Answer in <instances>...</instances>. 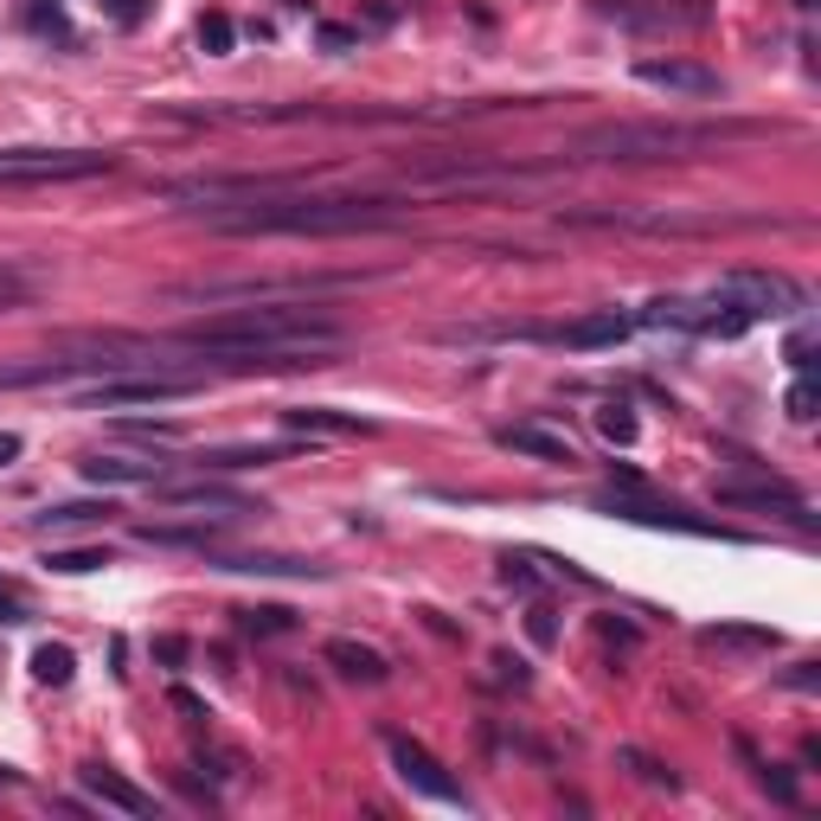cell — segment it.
Listing matches in <instances>:
<instances>
[{"mask_svg": "<svg viewBox=\"0 0 821 821\" xmlns=\"http://www.w3.org/2000/svg\"><path fill=\"white\" fill-rule=\"evenodd\" d=\"M501 584H507V591H520V597H533V591H540V578H533L520 558H501Z\"/></svg>", "mask_w": 821, "mask_h": 821, "instance_id": "cell-32", "label": "cell"}, {"mask_svg": "<svg viewBox=\"0 0 821 821\" xmlns=\"http://www.w3.org/2000/svg\"><path fill=\"white\" fill-rule=\"evenodd\" d=\"M712 289H719V295H732L751 321H763V315H770V321L803 315V302H809V295H803V282H790L783 270H725Z\"/></svg>", "mask_w": 821, "mask_h": 821, "instance_id": "cell-6", "label": "cell"}, {"mask_svg": "<svg viewBox=\"0 0 821 821\" xmlns=\"http://www.w3.org/2000/svg\"><path fill=\"white\" fill-rule=\"evenodd\" d=\"M386 751H392V770L405 776V783H410V790H417V796H430V803H456V809H469V796H463V783H456V776H450V770H443V763H437V757H430V751H424L417 738H405V732H392V738H386Z\"/></svg>", "mask_w": 821, "mask_h": 821, "instance_id": "cell-8", "label": "cell"}, {"mask_svg": "<svg viewBox=\"0 0 821 821\" xmlns=\"http://www.w3.org/2000/svg\"><path fill=\"white\" fill-rule=\"evenodd\" d=\"M816 405H821V392L809 386V379H796V386L783 392V410H790L796 424H809V417H816Z\"/></svg>", "mask_w": 821, "mask_h": 821, "instance_id": "cell-28", "label": "cell"}, {"mask_svg": "<svg viewBox=\"0 0 821 821\" xmlns=\"http://www.w3.org/2000/svg\"><path fill=\"white\" fill-rule=\"evenodd\" d=\"M174 706H180V712H187V719H205V699H193V693H187V686H174Z\"/></svg>", "mask_w": 821, "mask_h": 821, "instance_id": "cell-37", "label": "cell"}, {"mask_svg": "<svg viewBox=\"0 0 821 821\" xmlns=\"http://www.w3.org/2000/svg\"><path fill=\"white\" fill-rule=\"evenodd\" d=\"M167 476V463H129V456H90L84 463V481H97V488H154V481Z\"/></svg>", "mask_w": 821, "mask_h": 821, "instance_id": "cell-17", "label": "cell"}, {"mask_svg": "<svg viewBox=\"0 0 821 821\" xmlns=\"http://www.w3.org/2000/svg\"><path fill=\"white\" fill-rule=\"evenodd\" d=\"M180 353L174 372H302V366H328L346 346L341 321L315 302V295H289V302H244V308H218L193 328L167 334Z\"/></svg>", "mask_w": 821, "mask_h": 821, "instance_id": "cell-1", "label": "cell"}, {"mask_svg": "<svg viewBox=\"0 0 821 821\" xmlns=\"http://www.w3.org/2000/svg\"><path fill=\"white\" fill-rule=\"evenodd\" d=\"M110 514H116L110 501H59V507H39V514H33V527L65 533V527H103Z\"/></svg>", "mask_w": 821, "mask_h": 821, "instance_id": "cell-20", "label": "cell"}, {"mask_svg": "<svg viewBox=\"0 0 821 821\" xmlns=\"http://www.w3.org/2000/svg\"><path fill=\"white\" fill-rule=\"evenodd\" d=\"M110 148H0V187H52V180H90L110 174Z\"/></svg>", "mask_w": 821, "mask_h": 821, "instance_id": "cell-4", "label": "cell"}, {"mask_svg": "<svg viewBox=\"0 0 821 821\" xmlns=\"http://www.w3.org/2000/svg\"><path fill=\"white\" fill-rule=\"evenodd\" d=\"M136 540H148V546H193V552H205L212 540H218V527H136Z\"/></svg>", "mask_w": 821, "mask_h": 821, "instance_id": "cell-23", "label": "cell"}, {"mask_svg": "<svg viewBox=\"0 0 821 821\" xmlns=\"http://www.w3.org/2000/svg\"><path fill=\"white\" fill-rule=\"evenodd\" d=\"M321 46H328V52H346V46H353V33H346V26H321Z\"/></svg>", "mask_w": 821, "mask_h": 821, "instance_id": "cell-38", "label": "cell"}, {"mask_svg": "<svg viewBox=\"0 0 821 821\" xmlns=\"http://www.w3.org/2000/svg\"><path fill=\"white\" fill-rule=\"evenodd\" d=\"M712 501H719V507H757V514H783V520H809L803 494H796V488H783V481H770L763 469H757L751 481H719V488H712Z\"/></svg>", "mask_w": 821, "mask_h": 821, "instance_id": "cell-9", "label": "cell"}, {"mask_svg": "<svg viewBox=\"0 0 821 821\" xmlns=\"http://www.w3.org/2000/svg\"><path fill=\"white\" fill-rule=\"evenodd\" d=\"M809 353H816V334H809V328L790 334V366H796V372H809Z\"/></svg>", "mask_w": 821, "mask_h": 821, "instance_id": "cell-34", "label": "cell"}, {"mask_svg": "<svg viewBox=\"0 0 821 821\" xmlns=\"http://www.w3.org/2000/svg\"><path fill=\"white\" fill-rule=\"evenodd\" d=\"M635 77L655 84V90H681V97H719V71L686 65V59H642Z\"/></svg>", "mask_w": 821, "mask_h": 821, "instance_id": "cell-13", "label": "cell"}, {"mask_svg": "<svg viewBox=\"0 0 821 821\" xmlns=\"http://www.w3.org/2000/svg\"><path fill=\"white\" fill-rule=\"evenodd\" d=\"M725 129H668V123H604L571 136L578 161H681L686 148H712Z\"/></svg>", "mask_w": 821, "mask_h": 821, "instance_id": "cell-3", "label": "cell"}, {"mask_svg": "<svg viewBox=\"0 0 821 821\" xmlns=\"http://www.w3.org/2000/svg\"><path fill=\"white\" fill-rule=\"evenodd\" d=\"M629 315H616V308H597V315H578V321H565L558 328V341L571 346V353H597V346H616V341H629Z\"/></svg>", "mask_w": 821, "mask_h": 821, "instance_id": "cell-14", "label": "cell"}, {"mask_svg": "<svg viewBox=\"0 0 821 821\" xmlns=\"http://www.w3.org/2000/svg\"><path fill=\"white\" fill-rule=\"evenodd\" d=\"M238 629H251V635H289V629H295V616L289 610H238Z\"/></svg>", "mask_w": 821, "mask_h": 821, "instance_id": "cell-26", "label": "cell"}, {"mask_svg": "<svg viewBox=\"0 0 821 821\" xmlns=\"http://www.w3.org/2000/svg\"><path fill=\"white\" fill-rule=\"evenodd\" d=\"M597 507L616 514V520H635V527H674V533H693V540H732L725 527H712V520H699V514H686L674 501H648V494H635V488H616V494H597Z\"/></svg>", "mask_w": 821, "mask_h": 821, "instance_id": "cell-7", "label": "cell"}, {"mask_svg": "<svg viewBox=\"0 0 821 821\" xmlns=\"http://www.w3.org/2000/svg\"><path fill=\"white\" fill-rule=\"evenodd\" d=\"M282 424H289V430H321V437H372V424H366V417H353V410H334V405L282 410Z\"/></svg>", "mask_w": 821, "mask_h": 821, "instance_id": "cell-19", "label": "cell"}, {"mask_svg": "<svg viewBox=\"0 0 821 821\" xmlns=\"http://www.w3.org/2000/svg\"><path fill=\"white\" fill-rule=\"evenodd\" d=\"M20 450H26V443H20L13 430H0V469H7V463H20Z\"/></svg>", "mask_w": 821, "mask_h": 821, "instance_id": "cell-40", "label": "cell"}, {"mask_svg": "<svg viewBox=\"0 0 821 821\" xmlns=\"http://www.w3.org/2000/svg\"><path fill=\"white\" fill-rule=\"evenodd\" d=\"M699 648H776V629H738V622H719V629H699Z\"/></svg>", "mask_w": 821, "mask_h": 821, "instance_id": "cell-21", "label": "cell"}, {"mask_svg": "<svg viewBox=\"0 0 821 821\" xmlns=\"http://www.w3.org/2000/svg\"><path fill=\"white\" fill-rule=\"evenodd\" d=\"M533 642H552V610H533Z\"/></svg>", "mask_w": 821, "mask_h": 821, "instance_id": "cell-41", "label": "cell"}, {"mask_svg": "<svg viewBox=\"0 0 821 821\" xmlns=\"http://www.w3.org/2000/svg\"><path fill=\"white\" fill-rule=\"evenodd\" d=\"M501 450H520V456H540V463H558V469H571L578 463V450L565 443V437H552L540 424H507L501 430Z\"/></svg>", "mask_w": 821, "mask_h": 821, "instance_id": "cell-18", "label": "cell"}, {"mask_svg": "<svg viewBox=\"0 0 821 821\" xmlns=\"http://www.w3.org/2000/svg\"><path fill=\"white\" fill-rule=\"evenodd\" d=\"M77 776H84V790H90L103 809H123V816H161V803H154L148 790H136L123 770H110V763H84Z\"/></svg>", "mask_w": 821, "mask_h": 821, "instance_id": "cell-11", "label": "cell"}, {"mask_svg": "<svg viewBox=\"0 0 821 821\" xmlns=\"http://www.w3.org/2000/svg\"><path fill=\"white\" fill-rule=\"evenodd\" d=\"M328 668H341L346 681H366V686H379V681H392V668H386V655L379 648H366V642H353V635H334L328 648Z\"/></svg>", "mask_w": 821, "mask_h": 821, "instance_id": "cell-16", "label": "cell"}, {"mask_svg": "<svg viewBox=\"0 0 821 821\" xmlns=\"http://www.w3.org/2000/svg\"><path fill=\"white\" fill-rule=\"evenodd\" d=\"M0 622H26V604L13 591H0Z\"/></svg>", "mask_w": 821, "mask_h": 821, "instance_id": "cell-39", "label": "cell"}, {"mask_svg": "<svg viewBox=\"0 0 821 821\" xmlns=\"http://www.w3.org/2000/svg\"><path fill=\"white\" fill-rule=\"evenodd\" d=\"M154 655H161L167 668H180V661H187V635H161V642H154Z\"/></svg>", "mask_w": 821, "mask_h": 821, "instance_id": "cell-35", "label": "cell"}, {"mask_svg": "<svg viewBox=\"0 0 821 821\" xmlns=\"http://www.w3.org/2000/svg\"><path fill=\"white\" fill-rule=\"evenodd\" d=\"M597 430H604L610 443H635V410L629 405H604L597 410Z\"/></svg>", "mask_w": 821, "mask_h": 821, "instance_id": "cell-27", "label": "cell"}, {"mask_svg": "<svg viewBox=\"0 0 821 821\" xmlns=\"http://www.w3.org/2000/svg\"><path fill=\"white\" fill-rule=\"evenodd\" d=\"M33 674L46 686H65L71 674H77V655H71L65 642H39V648H33Z\"/></svg>", "mask_w": 821, "mask_h": 821, "instance_id": "cell-22", "label": "cell"}, {"mask_svg": "<svg viewBox=\"0 0 821 821\" xmlns=\"http://www.w3.org/2000/svg\"><path fill=\"white\" fill-rule=\"evenodd\" d=\"M289 456H302V443H231V450H193L187 463L205 469V476H212V469H218V476H225V469L238 476V469H270V463H289Z\"/></svg>", "mask_w": 821, "mask_h": 821, "instance_id": "cell-12", "label": "cell"}, {"mask_svg": "<svg viewBox=\"0 0 821 821\" xmlns=\"http://www.w3.org/2000/svg\"><path fill=\"white\" fill-rule=\"evenodd\" d=\"M123 437H141V443H174L180 430H174V424H123Z\"/></svg>", "mask_w": 821, "mask_h": 821, "instance_id": "cell-33", "label": "cell"}, {"mask_svg": "<svg viewBox=\"0 0 821 821\" xmlns=\"http://www.w3.org/2000/svg\"><path fill=\"white\" fill-rule=\"evenodd\" d=\"M200 46L212 52V59H225V52L238 46V26H231V13H218V7H212V13H200Z\"/></svg>", "mask_w": 821, "mask_h": 821, "instance_id": "cell-24", "label": "cell"}, {"mask_svg": "<svg viewBox=\"0 0 821 821\" xmlns=\"http://www.w3.org/2000/svg\"><path fill=\"white\" fill-rule=\"evenodd\" d=\"M205 225L225 238H353V231H392L405 225V200H379V193H308L276 187V193H231V200H205Z\"/></svg>", "mask_w": 821, "mask_h": 821, "instance_id": "cell-2", "label": "cell"}, {"mask_svg": "<svg viewBox=\"0 0 821 821\" xmlns=\"http://www.w3.org/2000/svg\"><path fill=\"white\" fill-rule=\"evenodd\" d=\"M161 488V507H218L225 520L238 514H264L257 501H244L238 488H218V481H154Z\"/></svg>", "mask_w": 821, "mask_h": 821, "instance_id": "cell-10", "label": "cell"}, {"mask_svg": "<svg viewBox=\"0 0 821 821\" xmlns=\"http://www.w3.org/2000/svg\"><path fill=\"white\" fill-rule=\"evenodd\" d=\"M616 757H622V763H629L642 783H661V790H674V770H661L655 757H642V751H616Z\"/></svg>", "mask_w": 821, "mask_h": 821, "instance_id": "cell-29", "label": "cell"}, {"mask_svg": "<svg viewBox=\"0 0 821 821\" xmlns=\"http://www.w3.org/2000/svg\"><path fill=\"white\" fill-rule=\"evenodd\" d=\"M97 7H103V13H110V20H116V26H141V20H148V7H154V0H97Z\"/></svg>", "mask_w": 821, "mask_h": 821, "instance_id": "cell-31", "label": "cell"}, {"mask_svg": "<svg viewBox=\"0 0 821 821\" xmlns=\"http://www.w3.org/2000/svg\"><path fill=\"white\" fill-rule=\"evenodd\" d=\"M218 571H257V578H328L315 558H282V552H218Z\"/></svg>", "mask_w": 821, "mask_h": 821, "instance_id": "cell-15", "label": "cell"}, {"mask_svg": "<svg viewBox=\"0 0 821 821\" xmlns=\"http://www.w3.org/2000/svg\"><path fill=\"white\" fill-rule=\"evenodd\" d=\"M205 379L193 372H141V379H123V372H110V379H97V386H84V392H71V405L77 410H116V405H174V399H193Z\"/></svg>", "mask_w": 821, "mask_h": 821, "instance_id": "cell-5", "label": "cell"}, {"mask_svg": "<svg viewBox=\"0 0 821 821\" xmlns=\"http://www.w3.org/2000/svg\"><path fill=\"white\" fill-rule=\"evenodd\" d=\"M46 565H52V571H71V578H84V571H103V565H110V552H97V546H71V552H46Z\"/></svg>", "mask_w": 821, "mask_h": 821, "instance_id": "cell-25", "label": "cell"}, {"mask_svg": "<svg viewBox=\"0 0 821 821\" xmlns=\"http://www.w3.org/2000/svg\"><path fill=\"white\" fill-rule=\"evenodd\" d=\"M757 776H763V790H770V796H776V803H790V809H796V803H803V796H796V783H790V776H783V763H757Z\"/></svg>", "mask_w": 821, "mask_h": 821, "instance_id": "cell-30", "label": "cell"}, {"mask_svg": "<svg viewBox=\"0 0 821 821\" xmlns=\"http://www.w3.org/2000/svg\"><path fill=\"white\" fill-rule=\"evenodd\" d=\"M13 302H26V276L0 270V308H13Z\"/></svg>", "mask_w": 821, "mask_h": 821, "instance_id": "cell-36", "label": "cell"}]
</instances>
